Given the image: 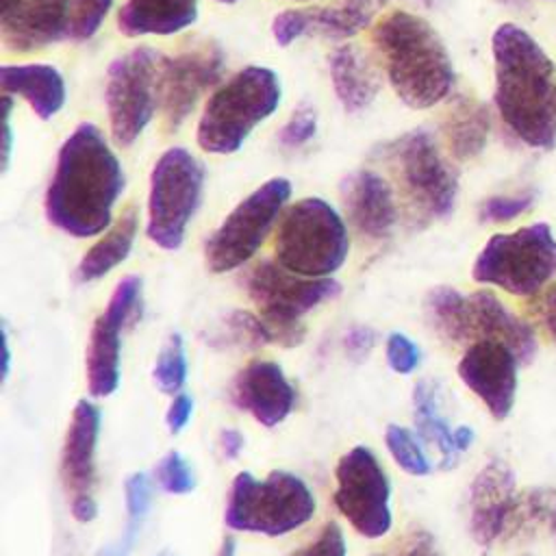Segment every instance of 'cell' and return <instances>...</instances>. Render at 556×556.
Listing matches in <instances>:
<instances>
[{"label":"cell","instance_id":"38","mask_svg":"<svg viewBox=\"0 0 556 556\" xmlns=\"http://www.w3.org/2000/svg\"><path fill=\"white\" fill-rule=\"evenodd\" d=\"M317 130V113L313 106H300L291 113L287 124L280 128L278 139L287 148H300L313 139Z\"/></svg>","mask_w":556,"mask_h":556},{"label":"cell","instance_id":"5","mask_svg":"<svg viewBox=\"0 0 556 556\" xmlns=\"http://www.w3.org/2000/svg\"><path fill=\"white\" fill-rule=\"evenodd\" d=\"M313 515L315 495L300 476L274 469L258 480L241 471L230 484L224 521L239 532L285 536L308 523Z\"/></svg>","mask_w":556,"mask_h":556},{"label":"cell","instance_id":"7","mask_svg":"<svg viewBox=\"0 0 556 556\" xmlns=\"http://www.w3.org/2000/svg\"><path fill=\"white\" fill-rule=\"evenodd\" d=\"M348 252L345 222L326 200L302 198L282 213L274 254L285 269L306 278H330Z\"/></svg>","mask_w":556,"mask_h":556},{"label":"cell","instance_id":"3","mask_svg":"<svg viewBox=\"0 0 556 556\" xmlns=\"http://www.w3.org/2000/svg\"><path fill=\"white\" fill-rule=\"evenodd\" d=\"M371 39L395 96L406 106L430 109L452 91V59L439 33L424 17L393 11L376 24Z\"/></svg>","mask_w":556,"mask_h":556},{"label":"cell","instance_id":"45","mask_svg":"<svg viewBox=\"0 0 556 556\" xmlns=\"http://www.w3.org/2000/svg\"><path fill=\"white\" fill-rule=\"evenodd\" d=\"M243 434L239 432V430H235V428H226V430H222V434H219V447H222V454L226 456V458H237L239 454H241V450H243Z\"/></svg>","mask_w":556,"mask_h":556},{"label":"cell","instance_id":"1","mask_svg":"<svg viewBox=\"0 0 556 556\" xmlns=\"http://www.w3.org/2000/svg\"><path fill=\"white\" fill-rule=\"evenodd\" d=\"M124 189L122 165L102 130L80 124L63 141L46 189L48 222L76 239L104 232Z\"/></svg>","mask_w":556,"mask_h":556},{"label":"cell","instance_id":"33","mask_svg":"<svg viewBox=\"0 0 556 556\" xmlns=\"http://www.w3.org/2000/svg\"><path fill=\"white\" fill-rule=\"evenodd\" d=\"M152 376L163 393H169V395L180 393L187 380V354H185V341L178 332L167 337L165 345L156 356Z\"/></svg>","mask_w":556,"mask_h":556},{"label":"cell","instance_id":"47","mask_svg":"<svg viewBox=\"0 0 556 556\" xmlns=\"http://www.w3.org/2000/svg\"><path fill=\"white\" fill-rule=\"evenodd\" d=\"M471 441H473V430H471L469 426H458V428L454 430V443H456V450H458V452L469 450Z\"/></svg>","mask_w":556,"mask_h":556},{"label":"cell","instance_id":"30","mask_svg":"<svg viewBox=\"0 0 556 556\" xmlns=\"http://www.w3.org/2000/svg\"><path fill=\"white\" fill-rule=\"evenodd\" d=\"M534 528H547L556 532V491L554 489H532L517 495V504L508 519L504 539Z\"/></svg>","mask_w":556,"mask_h":556},{"label":"cell","instance_id":"46","mask_svg":"<svg viewBox=\"0 0 556 556\" xmlns=\"http://www.w3.org/2000/svg\"><path fill=\"white\" fill-rule=\"evenodd\" d=\"M9 154H11V98L4 93V169L9 165Z\"/></svg>","mask_w":556,"mask_h":556},{"label":"cell","instance_id":"12","mask_svg":"<svg viewBox=\"0 0 556 556\" xmlns=\"http://www.w3.org/2000/svg\"><path fill=\"white\" fill-rule=\"evenodd\" d=\"M165 54L150 46L117 56L106 72V111L113 141L130 148L152 122L161 104Z\"/></svg>","mask_w":556,"mask_h":556},{"label":"cell","instance_id":"28","mask_svg":"<svg viewBox=\"0 0 556 556\" xmlns=\"http://www.w3.org/2000/svg\"><path fill=\"white\" fill-rule=\"evenodd\" d=\"M380 2L384 0H343L341 4L332 7L300 9L304 35L317 33L328 39L352 37L371 22Z\"/></svg>","mask_w":556,"mask_h":556},{"label":"cell","instance_id":"25","mask_svg":"<svg viewBox=\"0 0 556 556\" xmlns=\"http://www.w3.org/2000/svg\"><path fill=\"white\" fill-rule=\"evenodd\" d=\"M330 78L334 93L348 113L367 109L380 89V78L371 61L356 46H341L330 56Z\"/></svg>","mask_w":556,"mask_h":556},{"label":"cell","instance_id":"13","mask_svg":"<svg viewBox=\"0 0 556 556\" xmlns=\"http://www.w3.org/2000/svg\"><path fill=\"white\" fill-rule=\"evenodd\" d=\"M289 195L291 182L278 176L243 198L206 239V267L213 274H224L248 263L280 217Z\"/></svg>","mask_w":556,"mask_h":556},{"label":"cell","instance_id":"2","mask_svg":"<svg viewBox=\"0 0 556 556\" xmlns=\"http://www.w3.org/2000/svg\"><path fill=\"white\" fill-rule=\"evenodd\" d=\"M495 106L504 124L530 148L556 146V65L519 26L502 24L491 39Z\"/></svg>","mask_w":556,"mask_h":556},{"label":"cell","instance_id":"8","mask_svg":"<svg viewBox=\"0 0 556 556\" xmlns=\"http://www.w3.org/2000/svg\"><path fill=\"white\" fill-rule=\"evenodd\" d=\"M241 282L250 300L261 308L271 343L282 348L300 345L306 332L300 317L341 291L334 278H306L274 261L256 263L243 274Z\"/></svg>","mask_w":556,"mask_h":556},{"label":"cell","instance_id":"31","mask_svg":"<svg viewBox=\"0 0 556 556\" xmlns=\"http://www.w3.org/2000/svg\"><path fill=\"white\" fill-rule=\"evenodd\" d=\"M124 493H126V528L124 534L119 536V541L115 545H111L109 549H102L98 556H128L139 532L143 526V519L148 515L150 508V482L146 478V473L137 471L130 473L124 482Z\"/></svg>","mask_w":556,"mask_h":556},{"label":"cell","instance_id":"24","mask_svg":"<svg viewBox=\"0 0 556 556\" xmlns=\"http://www.w3.org/2000/svg\"><path fill=\"white\" fill-rule=\"evenodd\" d=\"M195 17L198 0H128L117 15V26L128 37L174 35Z\"/></svg>","mask_w":556,"mask_h":556},{"label":"cell","instance_id":"21","mask_svg":"<svg viewBox=\"0 0 556 556\" xmlns=\"http://www.w3.org/2000/svg\"><path fill=\"white\" fill-rule=\"evenodd\" d=\"M232 402L250 413L261 426L274 428L295 406V389L278 363L252 361L232 380Z\"/></svg>","mask_w":556,"mask_h":556},{"label":"cell","instance_id":"6","mask_svg":"<svg viewBox=\"0 0 556 556\" xmlns=\"http://www.w3.org/2000/svg\"><path fill=\"white\" fill-rule=\"evenodd\" d=\"M432 328L450 343L495 339L506 343L521 365L536 356V337L530 324L510 313L491 291L463 295L452 287H434L426 298Z\"/></svg>","mask_w":556,"mask_h":556},{"label":"cell","instance_id":"16","mask_svg":"<svg viewBox=\"0 0 556 556\" xmlns=\"http://www.w3.org/2000/svg\"><path fill=\"white\" fill-rule=\"evenodd\" d=\"M100 421V408L89 400H78L61 450V480L70 497L72 517L80 523L93 521L98 515L93 484Z\"/></svg>","mask_w":556,"mask_h":556},{"label":"cell","instance_id":"20","mask_svg":"<svg viewBox=\"0 0 556 556\" xmlns=\"http://www.w3.org/2000/svg\"><path fill=\"white\" fill-rule=\"evenodd\" d=\"M72 0H9L2 4L0 35L7 48L30 52L67 37Z\"/></svg>","mask_w":556,"mask_h":556},{"label":"cell","instance_id":"41","mask_svg":"<svg viewBox=\"0 0 556 556\" xmlns=\"http://www.w3.org/2000/svg\"><path fill=\"white\" fill-rule=\"evenodd\" d=\"M371 556H441V552L430 532L410 530L397 543H393L384 552H378Z\"/></svg>","mask_w":556,"mask_h":556},{"label":"cell","instance_id":"48","mask_svg":"<svg viewBox=\"0 0 556 556\" xmlns=\"http://www.w3.org/2000/svg\"><path fill=\"white\" fill-rule=\"evenodd\" d=\"M11 367V350H9V337H7V326H2V380H7Z\"/></svg>","mask_w":556,"mask_h":556},{"label":"cell","instance_id":"44","mask_svg":"<svg viewBox=\"0 0 556 556\" xmlns=\"http://www.w3.org/2000/svg\"><path fill=\"white\" fill-rule=\"evenodd\" d=\"M191 413H193V400L187 393H176L167 408V415H165L167 430L172 434H178L191 419Z\"/></svg>","mask_w":556,"mask_h":556},{"label":"cell","instance_id":"26","mask_svg":"<svg viewBox=\"0 0 556 556\" xmlns=\"http://www.w3.org/2000/svg\"><path fill=\"white\" fill-rule=\"evenodd\" d=\"M489 111L469 96H456L443 117V137L450 152L465 161L482 152L489 137Z\"/></svg>","mask_w":556,"mask_h":556},{"label":"cell","instance_id":"19","mask_svg":"<svg viewBox=\"0 0 556 556\" xmlns=\"http://www.w3.org/2000/svg\"><path fill=\"white\" fill-rule=\"evenodd\" d=\"M517 504L515 473L504 460L486 463L469 489V530L478 545L491 547L504 539Z\"/></svg>","mask_w":556,"mask_h":556},{"label":"cell","instance_id":"32","mask_svg":"<svg viewBox=\"0 0 556 556\" xmlns=\"http://www.w3.org/2000/svg\"><path fill=\"white\" fill-rule=\"evenodd\" d=\"M213 345L219 348H243L254 350L261 345L271 343L269 326L261 315H254L250 311H232L215 332L206 339Z\"/></svg>","mask_w":556,"mask_h":556},{"label":"cell","instance_id":"42","mask_svg":"<svg viewBox=\"0 0 556 556\" xmlns=\"http://www.w3.org/2000/svg\"><path fill=\"white\" fill-rule=\"evenodd\" d=\"M530 311L549 334V339L556 343V282L532 302Z\"/></svg>","mask_w":556,"mask_h":556},{"label":"cell","instance_id":"10","mask_svg":"<svg viewBox=\"0 0 556 556\" xmlns=\"http://www.w3.org/2000/svg\"><path fill=\"white\" fill-rule=\"evenodd\" d=\"M380 154L397 174L408 204L419 219H443L454 211L458 178L428 130H408L380 146Z\"/></svg>","mask_w":556,"mask_h":556},{"label":"cell","instance_id":"17","mask_svg":"<svg viewBox=\"0 0 556 556\" xmlns=\"http://www.w3.org/2000/svg\"><path fill=\"white\" fill-rule=\"evenodd\" d=\"M226 59L219 46L204 43L178 56H165L161 80V106L165 128L178 130L187 115L195 109L206 89L219 83Z\"/></svg>","mask_w":556,"mask_h":556},{"label":"cell","instance_id":"9","mask_svg":"<svg viewBox=\"0 0 556 556\" xmlns=\"http://www.w3.org/2000/svg\"><path fill=\"white\" fill-rule=\"evenodd\" d=\"M554 274L556 239L545 222L493 235L471 269L476 282L495 285L513 295H536Z\"/></svg>","mask_w":556,"mask_h":556},{"label":"cell","instance_id":"15","mask_svg":"<svg viewBox=\"0 0 556 556\" xmlns=\"http://www.w3.org/2000/svg\"><path fill=\"white\" fill-rule=\"evenodd\" d=\"M141 304V280L126 276L117 282L104 313L93 321L87 345V389L93 397H109L119 384L122 328L137 317Z\"/></svg>","mask_w":556,"mask_h":556},{"label":"cell","instance_id":"22","mask_svg":"<svg viewBox=\"0 0 556 556\" xmlns=\"http://www.w3.org/2000/svg\"><path fill=\"white\" fill-rule=\"evenodd\" d=\"M345 215L354 230L367 239H387L397 222L391 185L376 172L361 169L341 185Z\"/></svg>","mask_w":556,"mask_h":556},{"label":"cell","instance_id":"18","mask_svg":"<svg viewBox=\"0 0 556 556\" xmlns=\"http://www.w3.org/2000/svg\"><path fill=\"white\" fill-rule=\"evenodd\" d=\"M517 365V354L495 339H478L469 343L458 363L460 380L484 402L486 410L497 421L506 419L513 410Z\"/></svg>","mask_w":556,"mask_h":556},{"label":"cell","instance_id":"50","mask_svg":"<svg viewBox=\"0 0 556 556\" xmlns=\"http://www.w3.org/2000/svg\"><path fill=\"white\" fill-rule=\"evenodd\" d=\"M215 2H224V4H232V2H237V0H215Z\"/></svg>","mask_w":556,"mask_h":556},{"label":"cell","instance_id":"51","mask_svg":"<svg viewBox=\"0 0 556 556\" xmlns=\"http://www.w3.org/2000/svg\"><path fill=\"white\" fill-rule=\"evenodd\" d=\"M159 556H169V554H167V552H161V554H159Z\"/></svg>","mask_w":556,"mask_h":556},{"label":"cell","instance_id":"23","mask_svg":"<svg viewBox=\"0 0 556 556\" xmlns=\"http://www.w3.org/2000/svg\"><path fill=\"white\" fill-rule=\"evenodd\" d=\"M0 87L9 96H22L41 119H50L65 104L63 76L56 67L46 63L2 65Z\"/></svg>","mask_w":556,"mask_h":556},{"label":"cell","instance_id":"43","mask_svg":"<svg viewBox=\"0 0 556 556\" xmlns=\"http://www.w3.org/2000/svg\"><path fill=\"white\" fill-rule=\"evenodd\" d=\"M374 345H376V332L369 326H354L348 330V334L343 339L345 352L356 361L367 358V354L371 352Z\"/></svg>","mask_w":556,"mask_h":556},{"label":"cell","instance_id":"27","mask_svg":"<svg viewBox=\"0 0 556 556\" xmlns=\"http://www.w3.org/2000/svg\"><path fill=\"white\" fill-rule=\"evenodd\" d=\"M137 211L128 208L115 226L109 228L104 237H100L80 258L76 267V276L80 282H91L102 276H106L113 267H117L132 250L135 237H137Z\"/></svg>","mask_w":556,"mask_h":556},{"label":"cell","instance_id":"37","mask_svg":"<svg viewBox=\"0 0 556 556\" xmlns=\"http://www.w3.org/2000/svg\"><path fill=\"white\" fill-rule=\"evenodd\" d=\"M384 354H387V363L395 374L408 376L419 367L421 361V352L417 348V343H413L406 334L402 332H391L387 337V345H384Z\"/></svg>","mask_w":556,"mask_h":556},{"label":"cell","instance_id":"4","mask_svg":"<svg viewBox=\"0 0 556 556\" xmlns=\"http://www.w3.org/2000/svg\"><path fill=\"white\" fill-rule=\"evenodd\" d=\"M280 78L263 65H248L219 85L198 122V146L211 154L237 152L250 132L280 104Z\"/></svg>","mask_w":556,"mask_h":556},{"label":"cell","instance_id":"14","mask_svg":"<svg viewBox=\"0 0 556 556\" xmlns=\"http://www.w3.org/2000/svg\"><path fill=\"white\" fill-rule=\"evenodd\" d=\"M334 506L365 539H380L391 530V484L376 454L356 445L334 469Z\"/></svg>","mask_w":556,"mask_h":556},{"label":"cell","instance_id":"29","mask_svg":"<svg viewBox=\"0 0 556 556\" xmlns=\"http://www.w3.org/2000/svg\"><path fill=\"white\" fill-rule=\"evenodd\" d=\"M413 406H415V424L417 430L426 441H430L441 454V467L450 469L456 465L458 450L454 443V430H450L447 421L441 417L437 406V389L421 380L413 391Z\"/></svg>","mask_w":556,"mask_h":556},{"label":"cell","instance_id":"40","mask_svg":"<svg viewBox=\"0 0 556 556\" xmlns=\"http://www.w3.org/2000/svg\"><path fill=\"white\" fill-rule=\"evenodd\" d=\"M293 556H348V547H345L341 528L334 521H328L319 530V534L311 543L300 547Z\"/></svg>","mask_w":556,"mask_h":556},{"label":"cell","instance_id":"36","mask_svg":"<svg viewBox=\"0 0 556 556\" xmlns=\"http://www.w3.org/2000/svg\"><path fill=\"white\" fill-rule=\"evenodd\" d=\"M154 476H156V482L163 491L172 493V495H185L189 491H193L195 486V478H193V471L191 467L187 465V460L182 458L180 452H167L156 469H154Z\"/></svg>","mask_w":556,"mask_h":556},{"label":"cell","instance_id":"34","mask_svg":"<svg viewBox=\"0 0 556 556\" xmlns=\"http://www.w3.org/2000/svg\"><path fill=\"white\" fill-rule=\"evenodd\" d=\"M384 443L389 454L393 456V460L397 463L400 469H404L410 476H426L430 473V460L424 452V447L419 445L417 437L404 428V426H387L384 432Z\"/></svg>","mask_w":556,"mask_h":556},{"label":"cell","instance_id":"39","mask_svg":"<svg viewBox=\"0 0 556 556\" xmlns=\"http://www.w3.org/2000/svg\"><path fill=\"white\" fill-rule=\"evenodd\" d=\"M532 204V195H495L482 202L480 219L482 222H510L526 213Z\"/></svg>","mask_w":556,"mask_h":556},{"label":"cell","instance_id":"35","mask_svg":"<svg viewBox=\"0 0 556 556\" xmlns=\"http://www.w3.org/2000/svg\"><path fill=\"white\" fill-rule=\"evenodd\" d=\"M111 7L113 0H72L67 37L74 41L91 39L104 22Z\"/></svg>","mask_w":556,"mask_h":556},{"label":"cell","instance_id":"11","mask_svg":"<svg viewBox=\"0 0 556 556\" xmlns=\"http://www.w3.org/2000/svg\"><path fill=\"white\" fill-rule=\"evenodd\" d=\"M202 163L185 148L165 150L150 174L148 239L163 250H178L202 202Z\"/></svg>","mask_w":556,"mask_h":556},{"label":"cell","instance_id":"49","mask_svg":"<svg viewBox=\"0 0 556 556\" xmlns=\"http://www.w3.org/2000/svg\"><path fill=\"white\" fill-rule=\"evenodd\" d=\"M217 556H235V541H232L230 536H226V539L222 541V547H219Z\"/></svg>","mask_w":556,"mask_h":556},{"label":"cell","instance_id":"52","mask_svg":"<svg viewBox=\"0 0 556 556\" xmlns=\"http://www.w3.org/2000/svg\"><path fill=\"white\" fill-rule=\"evenodd\" d=\"M4 2H9V0H2V4H4Z\"/></svg>","mask_w":556,"mask_h":556}]
</instances>
